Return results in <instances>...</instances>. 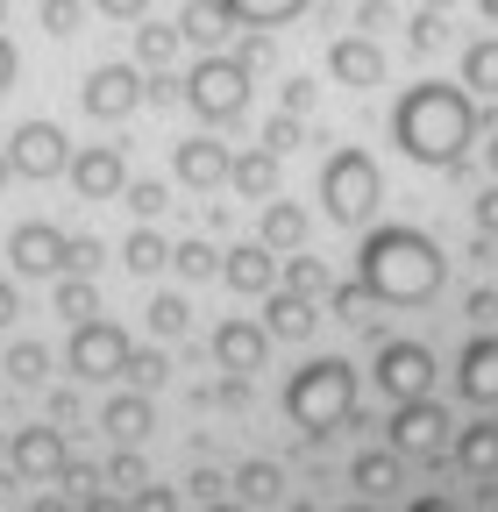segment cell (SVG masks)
Segmentation results:
<instances>
[{
	"mask_svg": "<svg viewBox=\"0 0 498 512\" xmlns=\"http://www.w3.org/2000/svg\"><path fill=\"white\" fill-rule=\"evenodd\" d=\"M463 93L498 100V36H484V43H470V50H463Z\"/></svg>",
	"mask_w": 498,
	"mask_h": 512,
	"instance_id": "29",
	"label": "cell"
},
{
	"mask_svg": "<svg viewBox=\"0 0 498 512\" xmlns=\"http://www.w3.org/2000/svg\"><path fill=\"white\" fill-rule=\"evenodd\" d=\"M178 22H143L136 29V64H143V72H171V64H178Z\"/></svg>",
	"mask_w": 498,
	"mask_h": 512,
	"instance_id": "27",
	"label": "cell"
},
{
	"mask_svg": "<svg viewBox=\"0 0 498 512\" xmlns=\"http://www.w3.org/2000/svg\"><path fill=\"white\" fill-rule=\"evenodd\" d=\"M185 313H193V306H185L178 292H157V299L143 306V328H150L157 342H171V335H185Z\"/></svg>",
	"mask_w": 498,
	"mask_h": 512,
	"instance_id": "33",
	"label": "cell"
},
{
	"mask_svg": "<svg viewBox=\"0 0 498 512\" xmlns=\"http://www.w3.org/2000/svg\"><path fill=\"white\" fill-rule=\"evenodd\" d=\"M491 171H498V128H491Z\"/></svg>",
	"mask_w": 498,
	"mask_h": 512,
	"instance_id": "58",
	"label": "cell"
},
{
	"mask_svg": "<svg viewBox=\"0 0 498 512\" xmlns=\"http://www.w3.org/2000/svg\"><path fill=\"white\" fill-rule=\"evenodd\" d=\"M257 242H264L271 256H278V249H299V242H306V207H292V200H264Z\"/></svg>",
	"mask_w": 498,
	"mask_h": 512,
	"instance_id": "24",
	"label": "cell"
},
{
	"mask_svg": "<svg viewBox=\"0 0 498 512\" xmlns=\"http://www.w3.org/2000/svg\"><path fill=\"white\" fill-rule=\"evenodd\" d=\"M221 8H228L242 29H278V22L306 15V0H221Z\"/></svg>",
	"mask_w": 498,
	"mask_h": 512,
	"instance_id": "31",
	"label": "cell"
},
{
	"mask_svg": "<svg viewBox=\"0 0 498 512\" xmlns=\"http://www.w3.org/2000/svg\"><path fill=\"white\" fill-rule=\"evenodd\" d=\"M349 477H356V491H363V498H385V491L399 484V456H392V448H370V456H356V463H349Z\"/></svg>",
	"mask_w": 498,
	"mask_h": 512,
	"instance_id": "30",
	"label": "cell"
},
{
	"mask_svg": "<svg viewBox=\"0 0 498 512\" xmlns=\"http://www.w3.org/2000/svg\"><path fill=\"white\" fill-rule=\"evenodd\" d=\"M392 456H442L449 448V413L434 406V399H406V406H392Z\"/></svg>",
	"mask_w": 498,
	"mask_h": 512,
	"instance_id": "11",
	"label": "cell"
},
{
	"mask_svg": "<svg viewBox=\"0 0 498 512\" xmlns=\"http://www.w3.org/2000/svg\"><path fill=\"white\" fill-rule=\"evenodd\" d=\"M228 185L242 192V200H278V157L257 143V150H242L235 164H228Z\"/></svg>",
	"mask_w": 498,
	"mask_h": 512,
	"instance_id": "22",
	"label": "cell"
},
{
	"mask_svg": "<svg viewBox=\"0 0 498 512\" xmlns=\"http://www.w3.org/2000/svg\"><path fill=\"white\" fill-rule=\"evenodd\" d=\"M8 178H15V164H8V150H0V192H8Z\"/></svg>",
	"mask_w": 498,
	"mask_h": 512,
	"instance_id": "56",
	"label": "cell"
},
{
	"mask_svg": "<svg viewBox=\"0 0 498 512\" xmlns=\"http://www.w3.org/2000/svg\"><path fill=\"white\" fill-rule=\"evenodd\" d=\"M221 285L242 292V299H264V292L278 285V256H271L264 242H235V249L221 256Z\"/></svg>",
	"mask_w": 498,
	"mask_h": 512,
	"instance_id": "17",
	"label": "cell"
},
{
	"mask_svg": "<svg viewBox=\"0 0 498 512\" xmlns=\"http://www.w3.org/2000/svg\"><path fill=\"white\" fill-rule=\"evenodd\" d=\"M456 384H463V399L498 406V335H477V342L456 356Z\"/></svg>",
	"mask_w": 498,
	"mask_h": 512,
	"instance_id": "19",
	"label": "cell"
},
{
	"mask_svg": "<svg viewBox=\"0 0 498 512\" xmlns=\"http://www.w3.org/2000/svg\"><path fill=\"white\" fill-rule=\"evenodd\" d=\"M356 22H363V29H385V22H392V8H385V0H363V15H356Z\"/></svg>",
	"mask_w": 498,
	"mask_h": 512,
	"instance_id": "52",
	"label": "cell"
},
{
	"mask_svg": "<svg viewBox=\"0 0 498 512\" xmlns=\"http://www.w3.org/2000/svg\"><path fill=\"white\" fill-rule=\"evenodd\" d=\"M328 306H335V320H363V306H370L363 278H356V285H328Z\"/></svg>",
	"mask_w": 498,
	"mask_h": 512,
	"instance_id": "41",
	"label": "cell"
},
{
	"mask_svg": "<svg viewBox=\"0 0 498 512\" xmlns=\"http://www.w3.org/2000/svg\"><path fill=\"white\" fill-rule=\"evenodd\" d=\"M36 15H43V29H50V36H79V22H86V0H43Z\"/></svg>",
	"mask_w": 498,
	"mask_h": 512,
	"instance_id": "40",
	"label": "cell"
},
{
	"mask_svg": "<svg viewBox=\"0 0 498 512\" xmlns=\"http://www.w3.org/2000/svg\"><path fill=\"white\" fill-rule=\"evenodd\" d=\"M72 185H79V200H121V185H129V157H121L114 143H86L72 150Z\"/></svg>",
	"mask_w": 498,
	"mask_h": 512,
	"instance_id": "12",
	"label": "cell"
},
{
	"mask_svg": "<svg viewBox=\"0 0 498 512\" xmlns=\"http://www.w3.org/2000/svg\"><path fill=\"white\" fill-rule=\"evenodd\" d=\"M50 313H57V320H72V328H79V320H100V292H93V278H86V271H57V278H50Z\"/></svg>",
	"mask_w": 498,
	"mask_h": 512,
	"instance_id": "20",
	"label": "cell"
},
{
	"mask_svg": "<svg viewBox=\"0 0 498 512\" xmlns=\"http://www.w3.org/2000/svg\"><path fill=\"white\" fill-rule=\"evenodd\" d=\"M328 79L349 86V93L385 86V50L370 43V36H335V43H328Z\"/></svg>",
	"mask_w": 498,
	"mask_h": 512,
	"instance_id": "13",
	"label": "cell"
},
{
	"mask_svg": "<svg viewBox=\"0 0 498 512\" xmlns=\"http://www.w3.org/2000/svg\"><path fill=\"white\" fill-rule=\"evenodd\" d=\"M121 377H129L136 392H157V384L171 377V356H164V349H129V363H121Z\"/></svg>",
	"mask_w": 498,
	"mask_h": 512,
	"instance_id": "36",
	"label": "cell"
},
{
	"mask_svg": "<svg viewBox=\"0 0 498 512\" xmlns=\"http://www.w3.org/2000/svg\"><path fill=\"white\" fill-rule=\"evenodd\" d=\"M434 43H442V15H434V8H427V15L413 22V50H434Z\"/></svg>",
	"mask_w": 498,
	"mask_h": 512,
	"instance_id": "48",
	"label": "cell"
},
{
	"mask_svg": "<svg viewBox=\"0 0 498 512\" xmlns=\"http://www.w3.org/2000/svg\"><path fill=\"white\" fill-rule=\"evenodd\" d=\"M100 484H114V491H143V484H150V470H143V456H136V441H121L114 456H107Z\"/></svg>",
	"mask_w": 498,
	"mask_h": 512,
	"instance_id": "35",
	"label": "cell"
},
{
	"mask_svg": "<svg viewBox=\"0 0 498 512\" xmlns=\"http://www.w3.org/2000/svg\"><path fill=\"white\" fill-rule=\"evenodd\" d=\"M228 29H235V15L221 8V0H185V15H178V36L200 43V50H221Z\"/></svg>",
	"mask_w": 498,
	"mask_h": 512,
	"instance_id": "23",
	"label": "cell"
},
{
	"mask_svg": "<svg viewBox=\"0 0 498 512\" xmlns=\"http://www.w3.org/2000/svg\"><path fill=\"white\" fill-rule=\"evenodd\" d=\"M100 427H107L114 441H143V434L157 427L150 392H114V399H107V413H100Z\"/></svg>",
	"mask_w": 498,
	"mask_h": 512,
	"instance_id": "21",
	"label": "cell"
},
{
	"mask_svg": "<svg viewBox=\"0 0 498 512\" xmlns=\"http://www.w3.org/2000/svg\"><path fill=\"white\" fill-rule=\"evenodd\" d=\"M278 463H242L235 470V491H242V505H278Z\"/></svg>",
	"mask_w": 498,
	"mask_h": 512,
	"instance_id": "34",
	"label": "cell"
},
{
	"mask_svg": "<svg viewBox=\"0 0 498 512\" xmlns=\"http://www.w3.org/2000/svg\"><path fill=\"white\" fill-rule=\"evenodd\" d=\"M93 8H100L107 22H143V8H150V0H93Z\"/></svg>",
	"mask_w": 498,
	"mask_h": 512,
	"instance_id": "47",
	"label": "cell"
},
{
	"mask_svg": "<svg viewBox=\"0 0 498 512\" xmlns=\"http://www.w3.org/2000/svg\"><path fill=\"white\" fill-rule=\"evenodd\" d=\"M314 328H321V306L299 299V292H285V285H271V299H264V335H271V342H306Z\"/></svg>",
	"mask_w": 498,
	"mask_h": 512,
	"instance_id": "18",
	"label": "cell"
},
{
	"mask_svg": "<svg viewBox=\"0 0 498 512\" xmlns=\"http://www.w3.org/2000/svg\"><path fill=\"white\" fill-rule=\"evenodd\" d=\"M100 264H107V249H100L93 235H72V271H86V278H93Z\"/></svg>",
	"mask_w": 498,
	"mask_h": 512,
	"instance_id": "45",
	"label": "cell"
},
{
	"mask_svg": "<svg viewBox=\"0 0 498 512\" xmlns=\"http://www.w3.org/2000/svg\"><path fill=\"white\" fill-rule=\"evenodd\" d=\"M171 271H178V278H221V249L200 242V235H193V242H171Z\"/></svg>",
	"mask_w": 498,
	"mask_h": 512,
	"instance_id": "32",
	"label": "cell"
},
{
	"mask_svg": "<svg viewBox=\"0 0 498 512\" xmlns=\"http://www.w3.org/2000/svg\"><path fill=\"white\" fill-rule=\"evenodd\" d=\"M477 8H484V22H498V0H477Z\"/></svg>",
	"mask_w": 498,
	"mask_h": 512,
	"instance_id": "57",
	"label": "cell"
},
{
	"mask_svg": "<svg viewBox=\"0 0 498 512\" xmlns=\"http://www.w3.org/2000/svg\"><path fill=\"white\" fill-rule=\"evenodd\" d=\"M8 456H15V477H36V484H50V477H65L72 448H65V434H57V427H22V434L8 441Z\"/></svg>",
	"mask_w": 498,
	"mask_h": 512,
	"instance_id": "15",
	"label": "cell"
},
{
	"mask_svg": "<svg viewBox=\"0 0 498 512\" xmlns=\"http://www.w3.org/2000/svg\"><path fill=\"white\" fill-rule=\"evenodd\" d=\"M185 107H193L200 121H214V128L242 121L249 114V72H242L228 50H207L193 64V79H185Z\"/></svg>",
	"mask_w": 498,
	"mask_h": 512,
	"instance_id": "5",
	"label": "cell"
},
{
	"mask_svg": "<svg viewBox=\"0 0 498 512\" xmlns=\"http://www.w3.org/2000/svg\"><path fill=\"white\" fill-rule=\"evenodd\" d=\"M8 256H15L22 278H57V271H72V235L50 228V221H22L8 235Z\"/></svg>",
	"mask_w": 498,
	"mask_h": 512,
	"instance_id": "10",
	"label": "cell"
},
{
	"mask_svg": "<svg viewBox=\"0 0 498 512\" xmlns=\"http://www.w3.org/2000/svg\"><path fill=\"white\" fill-rule=\"evenodd\" d=\"M121 264H129L136 278H157V271L171 264V242L157 235V221H143V228H129V242H121Z\"/></svg>",
	"mask_w": 498,
	"mask_h": 512,
	"instance_id": "25",
	"label": "cell"
},
{
	"mask_svg": "<svg viewBox=\"0 0 498 512\" xmlns=\"http://www.w3.org/2000/svg\"><path fill=\"white\" fill-rule=\"evenodd\" d=\"M8 164H15V178H57L72 164V136L57 121H22L8 136Z\"/></svg>",
	"mask_w": 498,
	"mask_h": 512,
	"instance_id": "9",
	"label": "cell"
},
{
	"mask_svg": "<svg viewBox=\"0 0 498 512\" xmlns=\"http://www.w3.org/2000/svg\"><path fill=\"white\" fill-rule=\"evenodd\" d=\"M129 328H114V320H79L72 328V349H65V363H72V377H86V384H107V377H121V363H129Z\"/></svg>",
	"mask_w": 498,
	"mask_h": 512,
	"instance_id": "6",
	"label": "cell"
},
{
	"mask_svg": "<svg viewBox=\"0 0 498 512\" xmlns=\"http://www.w3.org/2000/svg\"><path fill=\"white\" fill-rule=\"evenodd\" d=\"M121 200L136 207V221H157L171 207V192H164V178H129V185H121Z\"/></svg>",
	"mask_w": 498,
	"mask_h": 512,
	"instance_id": "38",
	"label": "cell"
},
{
	"mask_svg": "<svg viewBox=\"0 0 498 512\" xmlns=\"http://www.w3.org/2000/svg\"><path fill=\"white\" fill-rule=\"evenodd\" d=\"M349 512H370V505H349Z\"/></svg>",
	"mask_w": 498,
	"mask_h": 512,
	"instance_id": "62",
	"label": "cell"
},
{
	"mask_svg": "<svg viewBox=\"0 0 498 512\" xmlns=\"http://www.w3.org/2000/svg\"><path fill=\"white\" fill-rule=\"evenodd\" d=\"M29 512H79V505H72V498H57V491H50V498H29Z\"/></svg>",
	"mask_w": 498,
	"mask_h": 512,
	"instance_id": "54",
	"label": "cell"
},
{
	"mask_svg": "<svg viewBox=\"0 0 498 512\" xmlns=\"http://www.w3.org/2000/svg\"><path fill=\"white\" fill-rule=\"evenodd\" d=\"M79 100H86L93 121H129L143 107V64H93Z\"/></svg>",
	"mask_w": 498,
	"mask_h": 512,
	"instance_id": "8",
	"label": "cell"
},
{
	"mask_svg": "<svg viewBox=\"0 0 498 512\" xmlns=\"http://www.w3.org/2000/svg\"><path fill=\"white\" fill-rule=\"evenodd\" d=\"M456 463H463L470 477H491V470H498V427H491V420H477V427L456 434Z\"/></svg>",
	"mask_w": 498,
	"mask_h": 512,
	"instance_id": "28",
	"label": "cell"
},
{
	"mask_svg": "<svg viewBox=\"0 0 498 512\" xmlns=\"http://www.w3.org/2000/svg\"><path fill=\"white\" fill-rule=\"evenodd\" d=\"M207 512H242V505H207Z\"/></svg>",
	"mask_w": 498,
	"mask_h": 512,
	"instance_id": "60",
	"label": "cell"
},
{
	"mask_svg": "<svg viewBox=\"0 0 498 512\" xmlns=\"http://www.w3.org/2000/svg\"><path fill=\"white\" fill-rule=\"evenodd\" d=\"M378 392L392 406L434 399V349L427 342H378Z\"/></svg>",
	"mask_w": 498,
	"mask_h": 512,
	"instance_id": "7",
	"label": "cell"
},
{
	"mask_svg": "<svg viewBox=\"0 0 498 512\" xmlns=\"http://www.w3.org/2000/svg\"><path fill=\"white\" fill-rule=\"evenodd\" d=\"M0 22H8V0H0Z\"/></svg>",
	"mask_w": 498,
	"mask_h": 512,
	"instance_id": "61",
	"label": "cell"
},
{
	"mask_svg": "<svg viewBox=\"0 0 498 512\" xmlns=\"http://www.w3.org/2000/svg\"><path fill=\"white\" fill-rule=\"evenodd\" d=\"M278 285L285 292H299V299H328V264H321V256H299V249H285V264H278Z\"/></svg>",
	"mask_w": 498,
	"mask_h": 512,
	"instance_id": "26",
	"label": "cell"
},
{
	"mask_svg": "<svg viewBox=\"0 0 498 512\" xmlns=\"http://www.w3.org/2000/svg\"><path fill=\"white\" fill-rule=\"evenodd\" d=\"M356 278L370 299L385 306H427L449 278V256L434 249V235L420 228H363V249H356Z\"/></svg>",
	"mask_w": 498,
	"mask_h": 512,
	"instance_id": "1",
	"label": "cell"
},
{
	"mask_svg": "<svg viewBox=\"0 0 498 512\" xmlns=\"http://www.w3.org/2000/svg\"><path fill=\"white\" fill-rule=\"evenodd\" d=\"M406 512H456V505H449V498H413Z\"/></svg>",
	"mask_w": 498,
	"mask_h": 512,
	"instance_id": "55",
	"label": "cell"
},
{
	"mask_svg": "<svg viewBox=\"0 0 498 512\" xmlns=\"http://www.w3.org/2000/svg\"><path fill=\"white\" fill-rule=\"evenodd\" d=\"M264 356H271V335H264V320H221L214 328V363L221 370H235V377H249V370H264Z\"/></svg>",
	"mask_w": 498,
	"mask_h": 512,
	"instance_id": "16",
	"label": "cell"
},
{
	"mask_svg": "<svg viewBox=\"0 0 498 512\" xmlns=\"http://www.w3.org/2000/svg\"><path fill=\"white\" fill-rule=\"evenodd\" d=\"M299 136H306V128H299V114H285V107H278V114L264 121V136H257V143H264L271 157H285V150H299Z\"/></svg>",
	"mask_w": 498,
	"mask_h": 512,
	"instance_id": "39",
	"label": "cell"
},
{
	"mask_svg": "<svg viewBox=\"0 0 498 512\" xmlns=\"http://www.w3.org/2000/svg\"><path fill=\"white\" fill-rule=\"evenodd\" d=\"M0 370H8L15 384H43V377H50V349H43V342H15Z\"/></svg>",
	"mask_w": 498,
	"mask_h": 512,
	"instance_id": "37",
	"label": "cell"
},
{
	"mask_svg": "<svg viewBox=\"0 0 498 512\" xmlns=\"http://www.w3.org/2000/svg\"><path fill=\"white\" fill-rule=\"evenodd\" d=\"M15 72H22V57H15V43H8V36H0V93L15 86Z\"/></svg>",
	"mask_w": 498,
	"mask_h": 512,
	"instance_id": "51",
	"label": "cell"
},
{
	"mask_svg": "<svg viewBox=\"0 0 498 512\" xmlns=\"http://www.w3.org/2000/svg\"><path fill=\"white\" fill-rule=\"evenodd\" d=\"M427 8H434V15H442V8H456V0H427Z\"/></svg>",
	"mask_w": 498,
	"mask_h": 512,
	"instance_id": "59",
	"label": "cell"
},
{
	"mask_svg": "<svg viewBox=\"0 0 498 512\" xmlns=\"http://www.w3.org/2000/svg\"><path fill=\"white\" fill-rule=\"evenodd\" d=\"M15 313H22V292H15V278H0V328H15Z\"/></svg>",
	"mask_w": 498,
	"mask_h": 512,
	"instance_id": "49",
	"label": "cell"
},
{
	"mask_svg": "<svg viewBox=\"0 0 498 512\" xmlns=\"http://www.w3.org/2000/svg\"><path fill=\"white\" fill-rule=\"evenodd\" d=\"M356 413V370L342 356H314L285 377V420L306 427V434H328Z\"/></svg>",
	"mask_w": 498,
	"mask_h": 512,
	"instance_id": "3",
	"label": "cell"
},
{
	"mask_svg": "<svg viewBox=\"0 0 498 512\" xmlns=\"http://www.w3.org/2000/svg\"><path fill=\"white\" fill-rule=\"evenodd\" d=\"M278 107L306 121V107H314V79H285V86H278Z\"/></svg>",
	"mask_w": 498,
	"mask_h": 512,
	"instance_id": "43",
	"label": "cell"
},
{
	"mask_svg": "<svg viewBox=\"0 0 498 512\" xmlns=\"http://www.w3.org/2000/svg\"><path fill=\"white\" fill-rule=\"evenodd\" d=\"M498 313V292H470V320H491Z\"/></svg>",
	"mask_w": 498,
	"mask_h": 512,
	"instance_id": "53",
	"label": "cell"
},
{
	"mask_svg": "<svg viewBox=\"0 0 498 512\" xmlns=\"http://www.w3.org/2000/svg\"><path fill=\"white\" fill-rule=\"evenodd\" d=\"M477 235H491V242H498V185H484V192H477Z\"/></svg>",
	"mask_w": 498,
	"mask_h": 512,
	"instance_id": "46",
	"label": "cell"
},
{
	"mask_svg": "<svg viewBox=\"0 0 498 512\" xmlns=\"http://www.w3.org/2000/svg\"><path fill=\"white\" fill-rule=\"evenodd\" d=\"M228 164H235V150L214 143V136H185V143L171 150L178 185H193V192H221V185H228Z\"/></svg>",
	"mask_w": 498,
	"mask_h": 512,
	"instance_id": "14",
	"label": "cell"
},
{
	"mask_svg": "<svg viewBox=\"0 0 498 512\" xmlns=\"http://www.w3.org/2000/svg\"><path fill=\"white\" fill-rule=\"evenodd\" d=\"M129 512H178V498L164 484H143V491H129Z\"/></svg>",
	"mask_w": 498,
	"mask_h": 512,
	"instance_id": "44",
	"label": "cell"
},
{
	"mask_svg": "<svg viewBox=\"0 0 498 512\" xmlns=\"http://www.w3.org/2000/svg\"><path fill=\"white\" fill-rule=\"evenodd\" d=\"M228 57L242 64V72H257V64H271V36H264V29H249V36H242V43H235Z\"/></svg>",
	"mask_w": 498,
	"mask_h": 512,
	"instance_id": "42",
	"label": "cell"
},
{
	"mask_svg": "<svg viewBox=\"0 0 498 512\" xmlns=\"http://www.w3.org/2000/svg\"><path fill=\"white\" fill-rule=\"evenodd\" d=\"M477 136V107L463 86H442V79H427V86H406L399 107H392V143L413 157V164H434V171H456L463 150Z\"/></svg>",
	"mask_w": 498,
	"mask_h": 512,
	"instance_id": "2",
	"label": "cell"
},
{
	"mask_svg": "<svg viewBox=\"0 0 498 512\" xmlns=\"http://www.w3.org/2000/svg\"><path fill=\"white\" fill-rule=\"evenodd\" d=\"M79 512H129V498H114V491H86Z\"/></svg>",
	"mask_w": 498,
	"mask_h": 512,
	"instance_id": "50",
	"label": "cell"
},
{
	"mask_svg": "<svg viewBox=\"0 0 498 512\" xmlns=\"http://www.w3.org/2000/svg\"><path fill=\"white\" fill-rule=\"evenodd\" d=\"M378 200H385V178H378V157L370 150H335L328 164H321V214L335 221V228H363L370 214H378Z\"/></svg>",
	"mask_w": 498,
	"mask_h": 512,
	"instance_id": "4",
	"label": "cell"
}]
</instances>
